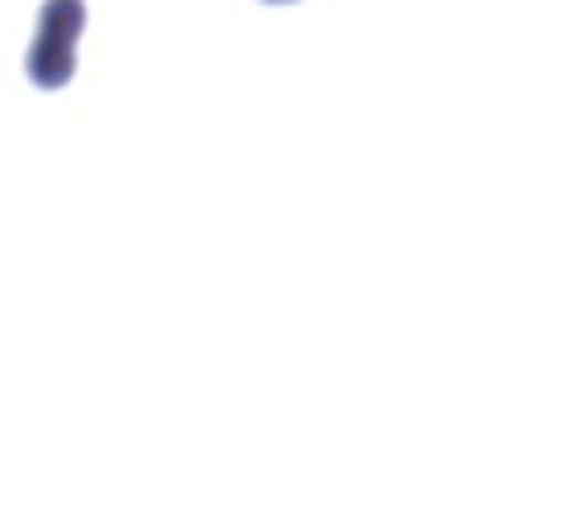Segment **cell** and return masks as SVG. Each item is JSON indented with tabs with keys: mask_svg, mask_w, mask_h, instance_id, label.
Wrapping results in <instances>:
<instances>
[{
	"mask_svg": "<svg viewBox=\"0 0 566 524\" xmlns=\"http://www.w3.org/2000/svg\"><path fill=\"white\" fill-rule=\"evenodd\" d=\"M85 29V0H43L29 43V81L43 91H62L76 72V43Z\"/></svg>",
	"mask_w": 566,
	"mask_h": 524,
	"instance_id": "obj_1",
	"label": "cell"
},
{
	"mask_svg": "<svg viewBox=\"0 0 566 524\" xmlns=\"http://www.w3.org/2000/svg\"><path fill=\"white\" fill-rule=\"evenodd\" d=\"M274 6H279V0H274Z\"/></svg>",
	"mask_w": 566,
	"mask_h": 524,
	"instance_id": "obj_2",
	"label": "cell"
}]
</instances>
